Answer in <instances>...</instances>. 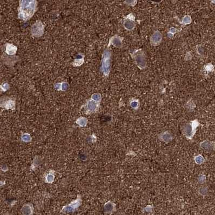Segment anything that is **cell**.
<instances>
[{"instance_id":"1","label":"cell","mask_w":215,"mask_h":215,"mask_svg":"<svg viewBox=\"0 0 215 215\" xmlns=\"http://www.w3.org/2000/svg\"><path fill=\"white\" fill-rule=\"evenodd\" d=\"M38 2L36 0L19 1L18 17L23 21H28L37 10Z\"/></svg>"},{"instance_id":"2","label":"cell","mask_w":215,"mask_h":215,"mask_svg":"<svg viewBox=\"0 0 215 215\" xmlns=\"http://www.w3.org/2000/svg\"><path fill=\"white\" fill-rule=\"evenodd\" d=\"M111 54L109 49H105L103 53L102 60L101 69L103 75L106 77L109 75L111 68Z\"/></svg>"},{"instance_id":"3","label":"cell","mask_w":215,"mask_h":215,"mask_svg":"<svg viewBox=\"0 0 215 215\" xmlns=\"http://www.w3.org/2000/svg\"><path fill=\"white\" fill-rule=\"evenodd\" d=\"M100 103L101 102L96 101L91 98L87 101V102L82 106V107L84 108L86 114H92L97 113L98 111Z\"/></svg>"},{"instance_id":"4","label":"cell","mask_w":215,"mask_h":215,"mask_svg":"<svg viewBox=\"0 0 215 215\" xmlns=\"http://www.w3.org/2000/svg\"><path fill=\"white\" fill-rule=\"evenodd\" d=\"M45 25L41 20H37L33 24L30 28V33L33 36L40 37L42 36L45 32Z\"/></svg>"},{"instance_id":"5","label":"cell","mask_w":215,"mask_h":215,"mask_svg":"<svg viewBox=\"0 0 215 215\" xmlns=\"http://www.w3.org/2000/svg\"><path fill=\"white\" fill-rule=\"evenodd\" d=\"M81 197L79 195L75 200L71 202L68 205L63 207L61 211L64 213H73L78 209V207L81 205Z\"/></svg>"},{"instance_id":"6","label":"cell","mask_w":215,"mask_h":215,"mask_svg":"<svg viewBox=\"0 0 215 215\" xmlns=\"http://www.w3.org/2000/svg\"><path fill=\"white\" fill-rule=\"evenodd\" d=\"M1 107L5 109L14 110L16 108V101L7 96L2 97L1 98Z\"/></svg>"},{"instance_id":"7","label":"cell","mask_w":215,"mask_h":215,"mask_svg":"<svg viewBox=\"0 0 215 215\" xmlns=\"http://www.w3.org/2000/svg\"><path fill=\"white\" fill-rule=\"evenodd\" d=\"M122 39L120 37L118 36H114L110 38V40H109V43L108 47H109L110 45H111L115 46V47L121 48L122 46Z\"/></svg>"},{"instance_id":"8","label":"cell","mask_w":215,"mask_h":215,"mask_svg":"<svg viewBox=\"0 0 215 215\" xmlns=\"http://www.w3.org/2000/svg\"><path fill=\"white\" fill-rule=\"evenodd\" d=\"M5 52L7 55H9V56H14V55H16L17 50V47L16 46L11 43H7L5 44Z\"/></svg>"},{"instance_id":"9","label":"cell","mask_w":215,"mask_h":215,"mask_svg":"<svg viewBox=\"0 0 215 215\" xmlns=\"http://www.w3.org/2000/svg\"><path fill=\"white\" fill-rule=\"evenodd\" d=\"M21 213L23 215H33L34 213V207L31 203L24 205L21 209Z\"/></svg>"},{"instance_id":"10","label":"cell","mask_w":215,"mask_h":215,"mask_svg":"<svg viewBox=\"0 0 215 215\" xmlns=\"http://www.w3.org/2000/svg\"><path fill=\"white\" fill-rule=\"evenodd\" d=\"M54 88L58 91L66 92L69 89V84L67 82L57 83L54 85Z\"/></svg>"},{"instance_id":"11","label":"cell","mask_w":215,"mask_h":215,"mask_svg":"<svg viewBox=\"0 0 215 215\" xmlns=\"http://www.w3.org/2000/svg\"><path fill=\"white\" fill-rule=\"evenodd\" d=\"M84 63V55L82 54H79L74 59V61H73V62L72 63V65L74 67H80Z\"/></svg>"},{"instance_id":"12","label":"cell","mask_w":215,"mask_h":215,"mask_svg":"<svg viewBox=\"0 0 215 215\" xmlns=\"http://www.w3.org/2000/svg\"><path fill=\"white\" fill-rule=\"evenodd\" d=\"M143 55L142 53H139L137 55L135 58L137 64H139V66H142L143 67V66L145 65V60Z\"/></svg>"},{"instance_id":"13","label":"cell","mask_w":215,"mask_h":215,"mask_svg":"<svg viewBox=\"0 0 215 215\" xmlns=\"http://www.w3.org/2000/svg\"><path fill=\"white\" fill-rule=\"evenodd\" d=\"M88 122V119L84 117H81L79 118H77L76 121V123L79 125V126L81 127H84L86 126Z\"/></svg>"},{"instance_id":"14","label":"cell","mask_w":215,"mask_h":215,"mask_svg":"<svg viewBox=\"0 0 215 215\" xmlns=\"http://www.w3.org/2000/svg\"><path fill=\"white\" fill-rule=\"evenodd\" d=\"M114 210V205L111 202H108L104 207V211L107 213H110L113 212Z\"/></svg>"},{"instance_id":"15","label":"cell","mask_w":215,"mask_h":215,"mask_svg":"<svg viewBox=\"0 0 215 215\" xmlns=\"http://www.w3.org/2000/svg\"><path fill=\"white\" fill-rule=\"evenodd\" d=\"M161 39H162V36H161V34L160 33H156L152 35L151 40L152 41V43H155V45H157L158 43H160V42Z\"/></svg>"},{"instance_id":"16","label":"cell","mask_w":215,"mask_h":215,"mask_svg":"<svg viewBox=\"0 0 215 215\" xmlns=\"http://www.w3.org/2000/svg\"><path fill=\"white\" fill-rule=\"evenodd\" d=\"M54 180H55L54 173H52V171L48 173L45 178V182H47L48 183H52Z\"/></svg>"},{"instance_id":"17","label":"cell","mask_w":215,"mask_h":215,"mask_svg":"<svg viewBox=\"0 0 215 215\" xmlns=\"http://www.w3.org/2000/svg\"><path fill=\"white\" fill-rule=\"evenodd\" d=\"M124 26L126 29H127L128 30H131V29H133V28L135 26L133 21H131V20H129V19H127L124 21Z\"/></svg>"},{"instance_id":"18","label":"cell","mask_w":215,"mask_h":215,"mask_svg":"<svg viewBox=\"0 0 215 215\" xmlns=\"http://www.w3.org/2000/svg\"><path fill=\"white\" fill-rule=\"evenodd\" d=\"M21 140L24 142H30L32 140V137L30 134L26 133L22 135Z\"/></svg>"},{"instance_id":"19","label":"cell","mask_w":215,"mask_h":215,"mask_svg":"<svg viewBox=\"0 0 215 215\" xmlns=\"http://www.w3.org/2000/svg\"><path fill=\"white\" fill-rule=\"evenodd\" d=\"M9 88H10V86L7 82L3 83L1 85V91L3 92L7 91L8 89H9Z\"/></svg>"},{"instance_id":"20","label":"cell","mask_w":215,"mask_h":215,"mask_svg":"<svg viewBox=\"0 0 215 215\" xmlns=\"http://www.w3.org/2000/svg\"><path fill=\"white\" fill-rule=\"evenodd\" d=\"M91 98H92L93 100H95L96 101H98V102H101V100H102L101 95L100 94V93H98V92L94 93V94L92 95Z\"/></svg>"}]
</instances>
